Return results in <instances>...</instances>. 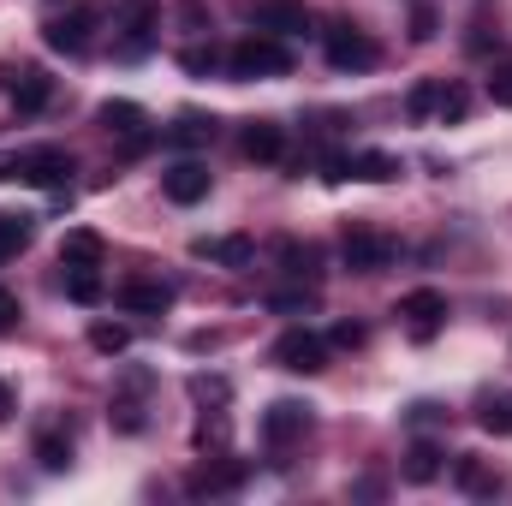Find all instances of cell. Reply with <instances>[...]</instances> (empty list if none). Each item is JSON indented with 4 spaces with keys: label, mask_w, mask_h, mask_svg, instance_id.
<instances>
[{
    "label": "cell",
    "mask_w": 512,
    "mask_h": 506,
    "mask_svg": "<svg viewBox=\"0 0 512 506\" xmlns=\"http://www.w3.org/2000/svg\"><path fill=\"white\" fill-rule=\"evenodd\" d=\"M245 483H251V465L233 459V453H215V459H203V465L185 477V495H191V501H203V495L215 501V495H239Z\"/></svg>",
    "instance_id": "6da1fadb"
},
{
    "label": "cell",
    "mask_w": 512,
    "mask_h": 506,
    "mask_svg": "<svg viewBox=\"0 0 512 506\" xmlns=\"http://www.w3.org/2000/svg\"><path fill=\"white\" fill-rule=\"evenodd\" d=\"M90 346H96L102 358H120V352L131 346V334L120 328V322H96V328H90Z\"/></svg>",
    "instance_id": "4316f807"
},
{
    "label": "cell",
    "mask_w": 512,
    "mask_h": 506,
    "mask_svg": "<svg viewBox=\"0 0 512 506\" xmlns=\"http://www.w3.org/2000/svg\"><path fill=\"white\" fill-rule=\"evenodd\" d=\"M191 399L197 405H227L233 387H227V376H191Z\"/></svg>",
    "instance_id": "4dcf8cb0"
},
{
    "label": "cell",
    "mask_w": 512,
    "mask_h": 506,
    "mask_svg": "<svg viewBox=\"0 0 512 506\" xmlns=\"http://www.w3.org/2000/svg\"><path fill=\"white\" fill-rule=\"evenodd\" d=\"M155 24H161V12H155V0H131V12L120 18V60H143L149 48H155Z\"/></svg>",
    "instance_id": "7c38bea8"
},
{
    "label": "cell",
    "mask_w": 512,
    "mask_h": 506,
    "mask_svg": "<svg viewBox=\"0 0 512 506\" xmlns=\"http://www.w3.org/2000/svg\"><path fill=\"white\" fill-rule=\"evenodd\" d=\"M435 102H441V78H423V84H411L405 114H411V120H435Z\"/></svg>",
    "instance_id": "484cf974"
},
{
    "label": "cell",
    "mask_w": 512,
    "mask_h": 506,
    "mask_svg": "<svg viewBox=\"0 0 512 506\" xmlns=\"http://www.w3.org/2000/svg\"><path fill=\"white\" fill-rule=\"evenodd\" d=\"M114 298H120V310H131V316H161V310H173V286H167V280H126Z\"/></svg>",
    "instance_id": "9a60e30c"
},
{
    "label": "cell",
    "mask_w": 512,
    "mask_h": 506,
    "mask_svg": "<svg viewBox=\"0 0 512 506\" xmlns=\"http://www.w3.org/2000/svg\"><path fill=\"white\" fill-rule=\"evenodd\" d=\"M0 90L18 102V114H42L54 96V78L42 66H0Z\"/></svg>",
    "instance_id": "30bf717a"
},
{
    "label": "cell",
    "mask_w": 512,
    "mask_h": 506,
    "mask_svg": "<svg viewBox=\"0 0 512 506\" xmlns=\"http://www.w3.org/2000/svg\"><path fill=\"white\" fill-rule=\"evenodd\" d=\"M489 102L495 108H512V66H495L489 72Z\"/></svg>",
    "instance_id": "d6a6232c"
},
{
    "label": "cell",
    "mask_w": 512,
    "mask_h": 506,
    "mask_svg": "<svg viewBox=\"0 0 512 506\" xmlns=\"http://www.w3.org/2000/svg\"><path fill=\"white\" fill-rule=\"evenodd\" d=\"M18 316H24L18 292H6V286H0V334H12V328H18Z\"/></svg>",
    "instance_id": "d590c367"
},
{
    "label": "cell",
    "mask_w": 512,
    "mask_h": 506,
    "mask_svg": "<svg viewBox=\"0 0 512 506\" xmlns=\"http://www.w3.org/2000/svg\"><path fill=\"white\" fill-rule=\"evenodd\" d=\"M268 358H274L280 370H292V376H316V370H328V340L310 334V328H286Z\"/></svg>",
    "instance_id": "277c9868"
},
{
    "label": "cell",
    "mask_w": 512,
    "mask_h": 506,
    "mask_svg": "<svg viewBox=\"0 0 512 506\" xmlns=\"http://www.w3.org/2000/svg\"><path fill=\"white\" fill-rule=\"evenodd\" d=\"M304 429H310V405H304V399H274V405L262 411V441H268V447H292Z\"/></svg>",
    "instance_id": "4fadbf2b"
},
{
    "label": "cell",
    "mask_w": 512,
    "mask_h": 506,
    "mask_svg": "<svg viewBox=\"0 0 512 506\" xmlns=\"http://www.w3.org/2000/svg\"><path fill=\"white\" fill-rule=\"evenodd\" d=\"M256 30H274V36H304L310 30V12L298 6V0H262L251 12Z\"/></svg>",
    "instance_id": "2e32d148"
},
{
    "label": "cell",
    "mask_w": 512,
    "mask_h": 506,
    "mask_svg": "<svg viewBox=\"0 0 512 506\" xmlns=\"http://www.w3.org/2000/svg\"><path fill=\"white\" fill-rule=\"evenodd\" d=\"M179 66L203 78V72H215V48H185V54H179Z\"/></svg>",
    "instance_id": "836d02e7"
},
{
    "label": "cell",
    "mask_w": 512,
    "mask_h": 506,
    "mask_svg": "<svg viewBox=\"0 0 512 506\" xmlns=\"http://www.w3.org/2000/svg\"><path fill=\"white\" fill-rule=\"evenodd\" d=\"M161 191H167L179 209H191V203L209 197V167H203V161H173V167L161 173Z\"/></svg>",
    "instance_id": "5bb4252c"
},
{
    "label": "cell",
    "mask_w": 512,
    "mask_h": 506,
    "mask_svg": "<svg viewBox=\"0 0 512 506\" xmlns=\"http://www.w3.org/2000/svg\"><path fill=\"white\" fill-rule=\"evenodd\" d=\"M405 477H411V483H435V477H441V447H435V441H411Z\"/></svg>",
    "instance_id": "44dd1931"
},
{
    "label": "cell",
    "mask_w": 512,
    "mask_h": 506,
    "mask_svg": "<svg viewBox=\"0 0 512 506\" xmlns=\"http://www.w3.org/2000/svg\"><path fill=\"white\" fill-rule=\"evenodd\" d=\"M322 167H328V179H370V185L399 179V161H393L387 149H352V155H328Z\"/></svg>",
    "instance_id": "9c48e42d"
},
{
    "label": "cell",
    "mask_w": 512,
    "mask_h": 506,
    "mask_svg": "<svg viewBox=\"0 0 512 506\" xmlns=\"http://www.w3.org/2000/svg\"><path fill=\"white\" fill-rule=\"evenodd\" d=\"M137 387H149V376H131V393H137ZM114 423H120L126 435H137V429H143V405H137V399H114Z\"/></svg>",
    "instance_id": "f546056e"
},
{
    "label": "cell",
    "mask_w": 512,
    "mask_h": 506,
    "mask_svg": "<svg viewBox=\"0 0 512 506\" xmlns=\"http://www.w3.org/2000/svg\"><path fill=\"white\" fill-rule=\"evenodd\" d=\"M376 60H382V48L364 30H352V24H334L328 30V66L334 72H370Z\"/></svg>",
    "instance_id": "ba28073f"
},
{
    "label": "cell",
    "mask_w": 512,
    "mask_h": 506,
    "mask_svg": "<svg viewBox=\"0 0 512 506\" xmlns=\"http://www.w3.org/2000/svg\"><path fill=\"white\" fill-rule=\"evenodd\" d=\"M221 441H227V417L215 411V423H209V417L197 423V447H221Z\"/></svg>",
    "instance_id": "e575fe53"
},
{
    "label": "cell",
    "mask_w": 512,
    "mask_h": 506,
    "mask_svg": "<svg viewBox=\"0 0 512 506\" xmlns=\"http://www.w3.org/2000/svg\"><path fill=\"white\" fill-rule=\"evenodd\" d=\"M280 262H286V274H298V280L316 274V251H310V245H292V239H286V245H280Z\"/></svg>",
    "instance_id": "1f68e13d"
},
{
    "label": "cell",
    "mask_w": 512,
    "mask_h": 506,
    "mask_svg": "<svg viewBox=\"0 0 512 506\" xmlns=\"http://www.w3.org/2000/svg\"><path fill=\"white\" fill-rule=\"evenodd\" d=\"M453 477H459V489H465V495H495V477H489L477 459H459V465H453Z\"/></svg>",
    "instance_id": "83f0119b"
},
{
    "label": "cell",
    "mask_w": 512,
    "mask_h": 506,
    "mask_svg": "<svg viewBox=\"0 0 512 506\" xmlns=\"http://www.w3.org/2000/svg\"><path fill=\"white\" fill-rule=\"evenodd\" d=\"M328 346H346V352H352V346H364V328H358V322H340V328L328 334Z\"/></svg>",
    "instance_id": "8d00e7d4"
},
{
    "label": "cell",
    "mask_w": 512,
    "mask_h": 506,
    "mask_svg": "<svg viewBox=\"0 0 512 506\" xmlns=\"http://www.w3.org/2000/svg\"><path fill=\"white\" fill-rule=\"evenodd\" d=\"M477 423H483L489 435H512V393H495V399H483V405H477Z\"/></svg>",
    "instance_id": "d4e9b609"
},
{
    "label": "cell",
    "mask_w": 512,
    "mask_h": 506,
    "mask_svg": "<svg viewBox=\"0 0 512 506\" xmlns=\"http://www.w3.org/2000/svg\"><path fill=\"white\" fill-rule=\"evenodd\" d=\"M227 72H233V78H286V72H292V54H286L274 36H245V42L227 54Z\"/></svg>",
    "instance_id": "7a4b0ae2"
},
{
    "label": "cell",
    "mask_w": 512,
    "mask_h": 506,
    "mask_svg": "<svg viewBox=\"0 0 512 506\" xmlns=\"http://www.w3.org/2000/svg\"><path fill=\"white\" fill-rule=\"evenodd\" d=\"M36 465H42V471H66V465H72V435L42 429V435H36Z\"/></svg>",
    "instance_id": "ffe728a7"
},
{
    "label": "cell",
    "mask_w": 512,
    "mask_h": 506,
    "mask_svg": "<svg viewBox=\"0 0 512 506\" xmlns=\"http://www.w3.org/2000/svg\"><path fill=\"white\" fill-rule=\"evenodd\" d=\"M239 149H245L251 161H280V155H286V131L274 126V120H251V126L239 131Z\"/></svg>",
    "instance_id": "d6986e66"
},
{
    "label": "cell",
    "mask_w": 512,
    "mask_h": 506,
    "mask_svg": "<svg viewBox=\"0 0 512 506\" xmlns=\"http://www.w3.org/2000/svg\"><path fill=\"white\" fill-rule=\"evenodd\" d=\"M6 417H12V387L0 381V423H6Z\"/></svg>",
    "instance_id": "f35d334b"
},
{
    "label": "cell",
    "mask_w": 512,
    "mask_h": 506,
    "mask_svg": "<svg viewBox=\"0 0 512 506\" xmlns=\"http://www.w3.org/2000/svg\"><path fill=\"white\" fill-rule=\"evenodd\" d=\"M167 137H173V143H185V149H197V143H209V137H215V120H203V114H185V120L167 131Z\"/></svg>",
    "instance_id": "f1b7e54d"
},
{
    "label": "cell",
    "mask_w": 512,
    "mask_h": 506,
    "mask_svg": "<svg viewBox=\"0 0 512 506\" xmlns=\"http://www.w3.org/2000/svg\"><path fill=\"white\" fill-rule=\"evenodd\" d=\"M411 36H417V42H429V36H435V12H417V30H411Z\"/></svg>",
    "instance_id": "74e56055"
},
{
    "label": "cell",
    "mask_w": 512,
    "mask_h": 506,
    "mask_svg": "<svg viewBox=\"0 0 512 506\" xmlns=\"http://www.w3.org/2000/svg\"><path fill=\"white\" fill-rule=\"evenodd\" d=\"M102 256H108V245H102V233H90V227H72V233L60 239V268H102Z\"/></svg>",
    "instance_id": "ac0fdd59"
},
{
    "label": "cell",
    "mask_w": 512,
    "mask_h": 506,
    "mask_svg": "<svg viewBox=\"0 0 512 506\" xmlns=\"http://www.w3.org/2000/svg\"><path fill=\"white\" fill-rule=\"evenodd\" d=\"M393 239L376 233V227H346V239H340V262L352 268V274H382L387 262H393Z\"/></svg>",
    "instance_id": "5b68a950"
},
{
    "label": "cell",
    "mask_w": 512,
    "mask_h": 506,
    "mask_svg": "<svg viewBox=\"0 0 512 506\" xmlns=\"http://www.w3.org/2000/svg\"><path fill=\"white\" fill-rule=\"evenodd\" d=\"M465 114H471V90L441 78V102H435V120H441V126H459Z\"/></svg>",
    "instance_id": "603a6c76"
},
{
    "label": "cell",
    "mask_w": 512,
    "mask_h": 506,
    "mask_svg": "<svg viewBox=\"0 0 512 506\" xmlns=\"http://www.w3.org/2000/svg\"><path fill=\"white\" fill-rule=\"evenodd\" d=\"M30 215H12V209H0V262H12V256L30 245Z\"/></svg>",
    "instance_id": "7402d4cb"
},
{
    "label": "cell",
    "mask_w": 512,
    "mask_h": 506,
    "mask_svg": "<svg viewBox=\"0 0 512 506\" xmlns=\"http://www.w3.org/2000/svg\"><path fill=\"white\" fill-rule=\"evenodd\" d=\"M96 126L114 131V137H126V155H143V149L155 143V131H149V114H143L137 102H102V108H96Z\"/></svg>",
    "instance_id": "52a82bcc"
},
{
    "label": "cell",
    "mask_w": 512,
    "mask_h": 506,
    "mask_svg": "<svg viewBox=\"0 0 512 506\" xmlns=\"http://www.w3.org/2000/svg\"><path fill=\"white\" fill-rule=\"evenodd\" d=\"M399 322H405V334H411L417 346H429V340L447 328V298H441L435 286H417V292L399 298Z\"/></svg>",
    "instance_id": "3957f363"
},
{
    "label": "cell",
    "mask_w": 512,
    "mask_h": 506,
    "mask_svg": "<svg viewBox=\"0 0 512 506\" xmlns=\"http://www.w3.org/2000/svg\"><path fill=\"white\" fill-rule=\"evenodd\" d=\"M96 24H102V12L96 6H72V12H60V18H48V48L54 54H84L90 42H96Z\"/></svg>",
    "instance_id": "8992f818"
},
{
    "label": "cell",
    "mask_w": 512,
    "mask_h": 506,
    "mask_svg": "<svg viewBox=\"0 0 512 506\" xmlns=\"http://www.w3.org/2000/svg\"><path fill=\"white\" fill-rule=\"evenodd\" d=\"M191 256L197 262H221V268H251L256 245L245 233H233V239H191Z\"/></svg>",
    "instance_id": "e0dca14e"
},
{
    "label": "cell",
    "mask_w": 512,
    "mask_h": 506,
    "mask_svg": "<svg viewBox=\"0 0 512 506\" xmlns=\"http://www.w3.org/2000/svg\"><path fill=\"white\" fill-rule=\"evenodd\" d=\"M18 179H30L42 191H66L72 185V155L66 149H24L18 155Z\"/></svg>",
    "instance_id": "8fae6325"
},
{
    "label": "cell",
    "mask_w": 512,
    "mask_h": 506,
    "mask_svg": "<svg viewBox=\"0 0 512 506\" xmlns=\"http://www.w3.org/2000/svg\"><path fill=\"white\" fill-rule=\"evenodd\" d=\"M66 298L72 304H102V274L96 268H66Z\"/></svg>",
    "instance_id": "cb8c5ba5"
}]
</instances>
